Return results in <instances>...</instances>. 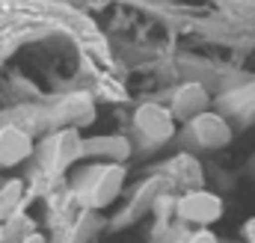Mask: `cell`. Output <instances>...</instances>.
I'll use <instances>...</instances> for the list:
<instances>
[{"label":"cell","mask_w":255,"mask_h":243,"mask_svg":"<svg viewBox=\"0 0 255 243\" xmlns=\"http://www.w3.org/2000/svg\"><path fill=\"white\" fill-rule=\"evenodd\" d=\"M122 181H125V169H122V166H116V163L98 166V169L92 172L89 184H86V190H83V202L92 205V208H104V205H110V202L119 196Z\"/></svg>","instance_id":"obj_1"},{"label":"cell","mask_w":255,"mask_h":243,"mask_svg":"<svg viewBox=\"0 0 255 243\" xmlns=\"http://www.w3.org/2000/svg\"><path fill=\"white\" fill-rule=\"evenodd\" d=\"M175 211H178V217L187 220V223L208 226V223L220 220L223 202H220V196H214V193H208V190H193V193H187V196L178 199Z\"/></svg>","instance_id":"obj_2"},{"label":"cell","mask_w":255,"mask_h":243,"mask_svg":"<svg viewBox=\"0 0 255 243\" xmlns=\"http://www.w3.org/2000/svg\"><path fill=\"white\" fill-rule=\"evenodd\" d=\"M133 122H136L139 133L148 142H166L175 133V116H172V110H166L160 104H142L136 110Z\"/></svg>","instance_id":"obj_3"},{"label":"cell","mask_w":255,"mask_h":243,"mask_svg":"<svg viewBox=\"0 0 255 243\" xmlns=\"http://www.w3.org/2000/svg\"><path fill=\"white\" fill-rule=\"evenodd\" d=\"M30 154H33L30 133L18 124H3L0 127V166H18Z\"/></svg>","instance_id":"obj_4"},{"label":"cell","mask_w":255,"mask_h":243,"mask_svg":"<svg viewBox=\"0 0 255 243\" xmlns=\"http://www.w3.org/2000/svg\"><path fill=\"white\" fill-rule=\"evenodd\" d=\"M190 127H193V136L199 139V145H208V148H217V145H226L232 130L223 116L217 113H199L196 119H190Z\"/></svg>","instance_id":"obj_5"},{"label":"cell","mask_w":255,"mask_h":243,"mask_svg":"<svg viewBox=\"0 0 255 243\" xmlns=\"http://www.w3.org/2000/svg\"><path fill=\"white\" fill-rule=\"evenodd\" d=\"M208 104V95L199 83H187L175 92V101H172V113L181 116V119H196L202 113V107Z\"/></svg>","instance_id":"obj_6"},{"label":"cell","mask_w":255,"mask_h":243,"mask_svg":"<svg viewBox=\"0 0 255 243\" xmlns=\"http://www.w3.org/2000/svg\"><path fill=\"white\" fill-rule=\"evenodd\" d=\"M21 196H24V181L21 178H12V181L0 184V223L3 220H12L18 214Z\"/></svg>","instance_id":"obj_7"},{"label":"cell","mask_w":255,"mask_h":243,"mask_svg":"<svg viewBox=\"0 0 255 243\" xmlns=\"http://www.w3.org/2000/svg\"><path fill=\"white\" fill-rule=\"evenodd\" d=\"M187 243H217V235L214 232H208V229H199L196 235H190V241Z\"/></svg>","instance_id":"obj_8"},{"label":"cell","mask_w":255,"mask_h":243,"mask_svg":"<svg viewBox=\"0 0 255 243\" xmlns=\"http://www.w3.org/2000/svg\"><path fill=\"white\" fill-rule=\"evenodd\" d=\"M18 243H45V238H42V235H36V232H30L27 238H21Z\"/></svg>","instance_id":"obj_9"},{"label":"cell","mask_w":255,"mask_h":243,"mask_svg":"<svg viewBox=\"0 0 255 243\" xmlns=\"http://www.w3.org/2000/svg\"><path fill=\"white\" fill-rule=\"evenodd\" d=\"M3 238H6V226L0 223V243H3Z\"/></svg>","instance_id":"obj_10"}]
</instances>
